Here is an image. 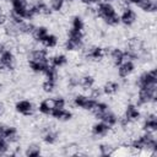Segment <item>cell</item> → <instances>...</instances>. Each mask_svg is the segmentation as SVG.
Masks as SVG:
<instances>
[{
	"mask_svg": "<svg viewBox=\"0 0 157 157\" xmlns=\"http://www.w3.org/2000/svg\"><path fill=\"white\" fill-rule=\"evenodd\" d=\"M128 147L136 153L156 155L157 152V139L156 134L142 131L140 135L135 136L128 142Z\"/></svg>",
	"mask_w": 157,
	"mask_h": 157,
	"instance_id": "cell-1",
	"label": "cell"
},
{
	"mask_svg": "<svg viewBox=\"0 0 157 157\" xmlns=\"http://www.w3.org/2000/svg\"><path fill=\"white\" fill-rule=\"evenodd\" d=\"M93 12L108 27H118L120 25L119 12L113 2H109L105 0H99L94 5Z\"/></svg>",
	"mask_w": 157,
	"mask_h": 157,
	"instance_id": "cell-2",
	"label": "cell"
},
{
	"mask_svg": "<svg viewBox=\"0 0 157 157\" xmlns=\"http://www.w3.org/2000/svg\"><path fill=\"white\" fill-rule=\"evenodd\" d=\"M83 45H85V32L69 28L66 32V38L63 43L64 50L69 53H75L81 50Z\"/></svg>",
	"mask_w": 157,
	"mask_h": 157,
	"instance_id": "cell-3",
	"label": "cell"
},
{
	"mask_svg": "<svg viewBox=\"0 0 157 157\" xmlns=\"http://www.w3.org/2000/svg\"><path fill=\"white\" fill-rule=\"evenodd\" d=\"M7 1L10 5L9 15L20 17L25 21H32L33 18H36L28 0H7Z\"/></svg>",
	"mask_w": 157,
	"mask_h": 157,
	"instance_id": "cell-4",
	"label": "cell"
},
{
	"mask_svg": "<svg viewBox=\"0 0 157 157\" xmlns=\"http://www.w3.org/2000/svg\"><path fill=\"white\" fill-rule=\"evenodd\" d=\"M157 98V86H146L137 87L135 103L139 107H145L148 104H153Z\"/></svg>",
	"mask_w": 157,
	"mask_h": 157,
	"instance_id": "cell-5",
	"label": "cell"
},
{
	"mask_svg": "<svg viewBox=\"0 0 157 157\" xmlns=\"http://www.w3.org/2000/svg\"><path fill=\"white\" fill-rule=\"evenodd\" d=\"M98 99L92 98L91 96H88L87 93L83 92H77L72 96L71 98V104L74 108L76 109H81V110H86V112H92L96 103Z\"/></svg>",
	"mask_w": 157,
	"mask_h": 157,
	"instance_id": "cell-6",
	"label": "cell"
},
{
	"mask_svg": "<svg viewBox=\"0 0 157 157\" xmlns=\"http://www.w3.org/2000/svg\"><path fill=\"white\" fill-rule=\"evenodd\" d=\"M13 110L16 114L23 118H31L37 112V105L29 98H18L13 103Z\"/></svg>",
	"mask_w": 157,
	"mask_h": 157,
	"instance_id": "cell-7",
	"label": "cell"
},
{
	"mask_svg": "<svg viewBox=\"0 0 157 157\" xmlns=\"http://www.w3.org/2000/svg\"><path fill=\"white\" fill-rule=\"evenodd\" d=\"M17 58L12 49L7 48L0 54V72H11L16 69Z\"/></svg>",
	"mask_w": 157,
	"mask_h": 157,
	"instance_id": "cell-8",
	"label": "cell"
},
{
	"mask_svg": "<svg viewBox=\"0 0 157 157\" xmlns=\"http://www.w3.org/2000/svg\"><path fill=\"white\" fill-rule=\"evenodd\" d=\"M136 88L137 87H146V86H157V72L155 67L146 69L141 71L136 80H135Z\"/></svg>",
	"mask_w": 157,
	"mask_h": 157,
	"instance_id": "cell-9",
	"label": "cell"
},
{
	"mask_svg": "<svg viewBox=\"0 0 157 157\" xmlns=\"http://www.w3.org/2000/svg\"><path fill=\"white\" fill-rule=\"evenodd\" d=\"M0 136H2L11 145L18 144L21 140V134L18 128L7 123H0Z\"/></svg>",
	"mask_w": 157,
	"mask_h": 157,
	"instance_id": "cell-10",
	"label": "cell"
},
{
	"mask_svg": "<svg viewBox=\"0 0 157 157\" xmlns=\"http://www.w3.org/2000/svg\"><path fill=\"white\" fill-rule=\"evenodd\" d=\"M119 18H120V25H123L124 27H132L139 18V15L136 12V10L134 9V6L130 5H124L119 12Z\"/></svg>",
	"mask_w": 157,
	"mask_h": 157,
	"instance_id": "cell-11",
	"label": "cell"
},
{
	"mask_svg": "<svg viewBox=\"0 0 157 157\" xmlns=\"http://www.w3.org/2000/svg\"><path fill=\"white\" fill-rule=\"evenodd\" d=\"M107 50L108 48L105 47H102L99 44H92L85 49V58L93 63H101L104 58H107Z\"/></svg>",
	"mask_w": 157,
	"mask_h": 157,
	"instance_id": "cell-12",
	"label": "cell"
},
{
	"mask_svg": "<svg viewBox=\"0 0 157 157\" xmlns=\"http://www.w3.org/2000/svg\"><path fill=\"white\" fill-rule=\"evenodd\" d=\"M123 118L130 123L131 125L140 121L141 118H142V110H141V107H139L135 102H129L125 108H124V112H123Z\"/></svg>",
	"mask_w": 157,
	"mask_h": 157,
	"instance_id": "cell-13",
	"label": "cell"
},
{
	"mask_svg": "<svg viewBox=\"0 0 157 157\" xmlns=\"http://www.w3.org/2000/svg\"><path fill=\"white\" fill-rule=\"evenodd\" d=\"M136 61L130 60V59H125L124 61H121L118 66H117V75L119 78L121 80H126L130 76H132L136 71Z\"/></svg>",
	"mask_w": 157,
	"mask_h": 157,
	"instance_id": "cell-14",
	"label": "cell"
},
{
	"mask_svg": "<svg viewBox=\"0 0 157 157\" xmlns=\"http://www.w3.org/2000/svg\"><path fill=\"white\" fill-rule=\"evenodd\" d=\"M27 65L31 72L36 75H43L47 69L50 66L49 59H34V58H27Z\"/></svg>",
	"mask_w": 157,
	"mask_h": 157,
	"instance_id": "cell-15",
	"label": "cell"
},
{
	"mask_svg": "<svg viewBox=\"0 0 157 157\" xmlns=\"http://www.w3.org/2000/svg\"><path fill=\"white\" fill-rule=\"evenodd\" d=\"M110 131H112V128L102 120L94 121L90 128V132L94 139H104L110 134Z\"/></svg>",
	"mask_w": 157,
	"mask_h": 157,
	"instance_id": "cell-16",
	"label": "cell"
},
{
	"mask_svg": "<svg viewBox=\"0 0 157 157\" xmlns=\"http://www.w3.org/2000/svg\"><path fill=\"white\" fill-rule=\"evenodd\" d=\"M31 9L36 17L37 16L49 17L53 15V11L50 10V7L45 0H33V2H31Z\"/></svg>",
	"mask_w": 157,
	"mask_h": 157,
	"instance_id": "cell-17",
	"label": "cell"
},
{
	"mask_svg": "<svg viewBox=\"0 0 157 157\" xmlns=\"http://www.w3.org/2000/svg\"><path fill=\"white\" fill-rule=\"evenodd\" d=\"M141 129H142V131L156 134V131H157V115L155 112H148L145 117L141 118Z\"/></svg>",
	"mask_w": 157,
	"mask_h": 157,
	"instance_id": "cell-18",
	"label": "cell"
},
{
	"mask_svg": "<svg viewBox=\"0 0 157 157\" xmlns=\"http://www.w3.org/2000/svg\"><path fill=\"white\" fill-rule=\"evenodd\" d=\"M40 140L47 146H54L59 141V132L54 128L45 126L40 132Z\"/></svg>",
	"mask_w": 157,
	"mask_h": 157,
	"instance_id": "cell-19",
	"label": "cell"
},
{
	"mask_svg": "<svg viewBox=\"0 0 157 157\" xmlns=\"http://www.w3.org/2000/svg\"><path fill=\"white\" fill-rule=\"evenodd\" d=\"M107 56L109 58L112 65L114 67H117L121 61H124L126 59L125 56V50L124 48L120 47H113V48H108L107 50Z\"/></svg>",
	"mask_w": 157,
	"mask_h": 157,
	"instance_id": "cell-20",
	"label": "cell"
},
{
	"mask_svg": "<svg viewBox=\"0 0 157 157\" xmlns=\"http://www.w3.org/2000/svg\"><path fill=\"white\" fill-rule=\"evenodd\" d=\"M50 117L53 119H55L56 121H60V123H67V121H71L72 118H74V113L71 109L64 107V108H53L52 110V114Z\"/></svg>",
	"mask_w": 157,
	"mask_h": 157,
	"instance_id": "cell-21",
	"label": "cell"
},
{
	"mask_svg": "<svg viewBox=\"0 0 157 157\" xmlns=\"http://www.w3.org/2000/svg\"><path fill=\"white\" fill-rule=\"evenodd\" d=\"M102 93L103 96H107V97H114L115 94L119 93L120 88H121V85L119 81L117 80H107L102 86Z\"/></svg>",
	"mask_w": 157,
	"mask_h": 157,
	"instance_id": "cell-22",
	"label": "cell"
},
{
	"mask_svg": "<svg viewBox=\"0 0 157 157\" xmlns=\"http://www.w3.org/2000/svg\"><path fill=\"white\" fill-rule=\"evenodd\" d=\"M49 64L56 69H63L69 64V56L65 53H54L49 56Z\"/></svg>",
	"mask_w": 157,
	"mask_h": 157,
	"instance_id": "cell-23",
	"label": "cell"
},
{
	"mask_svg": "<svg viewBox=\"0 0 157 157\" xmlns=\"http://www.w3.org/2000/svg\"><path fill=\"white\" fill-rule=\"evenodd\" d=\"M42 153H43V147L37 141L28 142L22 151V155H25L27 157H37V156H40Z\"/></svg>",
	"mask_w": 157,
	"mask_h": 157,
	"instance_id": "cell-24",
	"label": "cell"
},
{
	"mask_svg": "<svg viewBox=\"0 0 157 157\" xmlns=\"http://www.w3.org/2000/svg\"><path fill=\"white\" fill-rule=\"evenodd\" d=\"M93 86H96V77L92 74H83L78 76V87L85 91H88Z\"/></svg>",
	"mask_w": 157,
	"mask_h": 157,
	"instance_id": "cell-25",
	"label": "cell"
},
{
	"mask_svg": "<svg viewBox=\"0 0 157 157\" xmlns=\"http://www.w3.org/2000/svg\"><path fill=\"white\" fill-rule=\"evenodd\" d=\"M49 32H50V31H49L48 26H45V25H36V27H34V29H33L31 37H32V39H33L36 43L39 44V43L43 40V38H44Z\"/></svg>",
	"mask_w": 157,
	"mask_h": 157,
	"instance_id": "cell-26",
	"label": "cell"
},
{
	"mask_svg": "<svg viewBox=\"0 0 157 157\" xmlns=\"http://www.w3.org/2000/svg\"><path fill=\"white\" fill-rule=\"evenodd\" d=\"M52 110H53V105H52V101L49 97L40 99L39 103L37 104V112L42 117H50Z\"/></svg>",
	"mask_w": 157,
	"mask_h": 157,
	"instance_id": "cell-27",
	"label": "cell"
},
{
	"mask_svg": "<svg viewBox=\"0 0 157 157\" xmlns=\"http://www.w3.org/2000/svg\"><path fill=\"white\" fill-rule=\"evenodd\" d=\"M119 118H120V117H119V115H118V114H117V113H115V112H114V110L110 108V109H109L107 113H104V114H103V115H102V117H101L98 120L104 121L105 124H108V125H109V126L113 129V128L118 126Z\"/></svg>",
	"mask_w": 157,
	"mask_h": 157,
	"instance_id": "cell-28",
	"label": "cell"
},
{
	"mask_svg": "<svg viewBox=\"0 0 157 157\" xmlns=\"http://www.w3.org/2000/svg\"><path fill=\"white\" fill-rule=\"evenodd\" d=\"M39 44H40L42 47L47 48L48 50H50V49H55V48L59 45V37H58L55 33L49 32V33L43 38V40H42Z\"/></svg>",
	"mask_w": 157,
	"mask_h": 157,
	"instance_id": "cell-29",
	"label": "cell"
},
{
	"mask_svg": "<svg viewBox=\"0 0 157 157\" xmlns=\"http://www.w3.org/2000/svg\"><path fill=\"white\" fill-rule=\"evenodd\" d=\"M110 108H112V107H110V104H109L108 102L98 99V101H97V103H96V105H94V108H93V110H92L91 113H92V114H93V117L98 120V119H99L104 113H107Z\"/></svg>",
	"mask_w": 157,
	"mask_h": 157,
	"instance_id": "cell-30",
	"label": "cell"
},
{
	"mask_svg": "<svg viewBox=\"0 0 157 157\" xmlns=\"http://www.w3.org/2000/svg\"><path fill=\"white\" fill-rule=\"evenodd\" d=\"M85 27H86V22L81 15L75 13L70 17V27L69 28H72L76 31H85Z\"/></svg>",
	"mask_w": 157,
	"mask_h": 157,
	"instance_id": "cell-31",
	"label": "cell"
},
{
	"mask_svg": "<svg viewBox=\"0 0 157 157\" xmlns=\"http://www.w3.org/2000/svg\"><path fill=\"white\" fill-rule=\"evenodd\" d=\"M58 83L59 81H55V80H50V78H45L42 81V85H40V88L44 93L47 94H53L56 88H58Z\"/></svg>",
	"mask_w": 157,
	"mask_h": 157,
	"instance_id": "cell-32",
	"label": "cell"
},
{
	"mask_svg": "<svg viewBox=\"0 0 157 157\" xmlns=\"http://www.w3.org/2000/svg\"><path fill=\"white\" fill-rule=\"evenodd\" d=\"M137 7L145 13H155L157 11V0H144Z\"/></svg>",
	"mask_w": 157,
	"mask_h": 157,
	"instance_id": "cell-33",
	"label": "cell"
},
{
	"mask_svg": "<svg viewBox=\"0 0 157 157\" xmlns=\"http://www.w3.org/2000/svg\"><path fill=\"white\" fill-rule=\"evenodd\" d=\"M50 101H52L53 108H64L67 105V99L63 94L53 96V97H50Z\"/></svg>",
	"mask_w": 157,
	"mask_h": 157,
	"instance_id": "cell-34",
	"label": "cell"
},
{
	"mask_svg": "<svg viewBox=\"0 0 157 157\" xmlns=\"http://www.w3.org/2000/svg\"><path fill=\"white\" fill-rule=\"evenodd\" d=\"M98 153L102 156H108V155H114V148L109 142H101L98 146Z\"/></svg>",
	"mask_w": 157,
	"mask_h": 157,
	"instance_id": "cell-35",
	"label": "cell"
},
{
	"mask_svg": "<svg viewBox=\"0 0 157 157\" xmlns=\"http://www.w3.org/2000/svg\"><path fill=\"white\" fill-rule=\"evenodd\" d=\"M47 2L49 5L50 10L53 11V13L54 12H61L65 7V4H66L65 0H47Z\"/></svg>",
	"mask_w": 157,
	"mask_h": 157,
	"instance_id": "cell-36",
	"label": "cell"
},
{
	"mask_svg": "<svg viewBox=\"0 0 157 157\" xmlns=\"http://www.w3.org/2000/svg\"><path fill=\"white\" fill-rule=\"evenodd\" d=\"M11 144L7 142L2 136H0V156H6L11 153Z\"/></svg>",
	"mask_w": 157,
	"mask_h": 157,
	"instance_id": "cell-37",
	"label": "cell"
},
{
	"mask_svg": "<svg viewBox=\"0 0 157 157\" xmlns=\"http://www.w3.org/2000/svg\"><path fill=\"white\" fill-rule=\"evenodd\" d=\"M88 96H91L94 99H101V97L103 96L102 93V88L98 86H93L91 90H88Z\"/></svg>",
	"mask_w": 157,
	"mask_h": 157,
	"instance_id": "cell-38",
	"label": "cell"
},
{
	"mask_svg": "<svg viewBox=\"0 0 157 157\" xmlns=\"http://www.w3.org/2000/svg\"><path fill=\"white\" fill-rule=\"evenodd\" d=\"M67 87L70 88L78 87V75H70L67 77Z\"/></svg>",
	"mask_w": 157,
	"mask_h": 157,
	"instance_id": "cell-39",
	"label": "cell"
},
{
	"mask_svg": "<svg viewBox=\"0 0 157 157\" xmlns=\"http://www.w3.org/2000/svg\"><path fill=\"white\" fill-rule=\"evenodd\" d=\"M7 22H9V15H6V13L0 9V27H5Z\"/></svg>",
	"mask_w": 157,
	"mask_h": 157,
	"instance_id": "cell-40",
	"label": "cell"
},
{
	"mask_svg": "<svg viewBox=\"0 0 157 157\" xmlns=\"http://www.w3.org/2000/svg\"><path fill=\"white\" fill-rule=\"evenodd\" d=\"M77 1H80V4H82V5L86 6V7H92V6H94L99 0H77Z\"/></svg>",
	"mask_w": 157,
	"mask_h": 157,
	"instance_id": "cell-41",
	"label": "cell"
},
{
	"mask_svg": "<svg viewBox=\"0 0 157 157\" xmlns=\"http://www.w3.org/2000/svg\"><path fill=\"white\" fill-rule=\"evenodd\" d=\"M124 5H130V6H139L144 0H121Z\"/></svg>",
	"mask_w": 157,
	"mask_h": 157,
	"instance_id": "cell-42",
	"label": "cell"
},
{
	"mask_svg": "<svg viewBox=\"0 0 157 157\" xmlns=\"http://www.w3.org/2000/svg\"><path fill=\"white\" fill-rule=\"evenodd\" d=\"M5 113H6V104L4 101L0 99V118H2L5 115Z\"/></svg>",
	"mask_w": 157,
	"mask_h": 157,
	"instance_id": "cell-43",
	"label": "cell"
},
{
	"mask_svg": "<svg viewBox=\"0 0 157 157\" xmlns=\"http://www.w3.org/2000/svg\"><path fill=\"white\" fill-rule=\"evenodd\" d=\"M5 49H7V45H6V43H5L4 40H1V39H0V54H1Z\"/></svg>",
	"mask_w": 157,
	"mask_h": 157,
	"instance_id": "cell-44",
	"label": "cell"
},
{
	"mask_svg": "<svg viewBox=\"0 0 157 157\" xmlns=\"http://www.w3.org/2000/svg\"><path fill=\"white\" fill-rule=\"evenodd\" d=\"M105 1H109V2H120L121 0H105Z\"/></svg>",
	"mask_w": 157,
	"mask_h": 157,
	"instance_id": "cell-45",
	"label": "cell"
},
{
	"mask_svg": "<svg viewBox=\"0 0 157 157\" xmlns=\"http://www.w3.org/2000/svg\"><path fill=\"white\" fill-rule=\"evenodd\" d=\"M74 1H77V0H65V2H69V4L70 2H74Z\"/></svg>",
	"mask_w": 157,
	"mask_h": 157,
	"instance_id": "cell-46",
	"label": "cell"
},
{
	"mask_svg": "<svg viewBox=\"0 0 157 157\" xmlns=\"http://www.w3.org/2000/svg\"><path fill=\"white\" fill-rule=\"evenodd\" d=\"M0 1H1V0H0Z\"/></svg>",
	"mask_w": 157,
	"mask_h": 157,
	"instance_id": "cell-47",
	"label": "cell"
}]
</instances>
